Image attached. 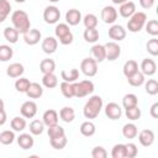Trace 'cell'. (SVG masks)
<instances>
[{
	"instance_id": "obj_24",
	"label": "cell",
	"mask_w": 158,
	"mask_h": 158,
	"mask_svg": "<svg viewBox=\"0 0 158 158\" xmlns=\"http://www.w3.org/2000/svg\"><path fill=\"white\" fill-rule=\"evenodd\" d=\"M59 117H60L62 121H64L67 123L73 122L74 118H75V111L70 106H64L59 110Z\"/></svg>"
},
{
	"instance_id": "obj_53",
	"label": "cell",
	"mask_w": 158,
	"mask_h": 158,
	"mask_svg": "<svg viewBox=\"0 0 158 158\" xmlns=\"http://www.w3.org/2000/svg\"><path fill=\"white\" fill-rule=\"evenodd\" d=\"M149 114L153 118H158V102H154L151 109H149Z\"/></svg>"
},
{
	"instance_id": "obj_43",
	"label": "cell",
	"mask_w": 158,
	"mask_h": 158,
	"mask_svg": "<svg viewBox=\"0 0 158 158\" xmlns=\"http://www.w3.org/2000/svg\"><path fill=\"white\" fill-rule=\"evenodd\" d=\"M49 143H51L52 148H54V149H63L67 146L68 139H67L65 135H63V136H59V137H56V138H51Z\"/></svg>"
},
{
	"instance_id": "obj_1",
	"label": "cell",
	"mask_w": 158,
	"mask_h": 158,
	"mask_svg": "<svg viewBox=\"0 0 158 158\" xmlns=\"http://www.w3.org/2000/svg\"><path fill=\"white\" fill-rule=\"evenodd\" d=\"M102 106H104V102H102L101 96H99V95L90 96L83 107V114H84L85 118H89V120L96 118L99 116Z\"/></svg>"
},
{
	"instance_id": "obj_38",
	"label": "cell",
	"mask_w": 158,
	"mask_h": 158,
	"mask_svg": "<svg viewBox=\"0 0 158 158\" xmlns=\"http://www.w3.org/2000/svg\"><path fill=\"white\" fill-rule=\"evenodd\" d=\"M60 88V93L64 98L67 99H72L74 98V90H73V83H68V81H62L59 84Z\"/></svg>"
},
{
	"instance_id": "obj_56",
	"label": "cell",
	"mask_w": 158,
	"mask_h": 158,
	"mask_svg": "<svg viewBox=\"0 0 158 158\" xmlns=\"http://www.w3.org/2000/svg\"><path fill=\"white\" fill-rule=\"evenodd\" d=\"M4 106H5V104H4V101H2V99L0 98V110H2V109H4Z\"/></svg>"
},
{
	"instance_id": "obj_4",
	"label": "cell",
	"mask_w": 158,
	"mask_h": 158,
	"mask_svg": "<svg viewBox=\"0 0 158 158\" xmlns=\"http://www.w3.org/2000/svg\"><path fill=\"white\" fill-rule=\"evenodd\" d=\"M54 33H56V38L63 46L70 44L73 42V40H74L73 32L70 31L68 23H58L56 26V28H54Z\"/></svg>"
},
{
	"instance_id": "obj_14",
	"label": "cell",
	"mask_w": 158,
	"mask_h": 158,
	"mask_svg": "<svg viewBox=\"0 0 158 158\" xmlns=\"http://www.w3.org/2000/svg\"><path fill=\"white\" fill-rule=\"evenodd\" d=\"M42 51L46 53V54H52L57 51L58 48V40L56 37H52V36H47L43 41H42Z\"/></svg>"
},
{
	"instance_id": "obj_29",
	"label": "cell",
	"mask_w": 158,
	"mask_h": 158,
	"mask_svg": "<svg viewBox=\"0 0 158 158\" xmlns=\"http://www.w3.org/2000/svg\"><path fill=\"white\" fill-rule=\"evenodd\" d=\"M137 133H138V128H137V126L135 123L130 122V123L123 125V127H122V135H123L125 138L132 139V138L137 137Z\"/></svg>"
},
{
	"instance_id": "obj_50",
	"label": "cell",
	"mask_w": 158,
	"mask_h": 158,
	"mask_svg": "<svg viewBox=\"0 0 158 158\" xmlns=\"http://www.w3.org/2000/svg\"><path fill=\"white\" fill-rule=\"evenodd\" d=\"M125 152H126V158H135L138 154V148L135 143L128 142L125 144Z\"/></svg>"
},
{
	"instance_id": "obj_37",
	"label": "cell",
	"mask_w": 158,
	"mask_h": 158,
	"mask_svg": "<svg viewBox=\"0 0 158 158\" xmlns=\"http://www.w3.org/2000/svg\"><path fill=\"white\" fill-rule=\"evenodd\" d=\"M11 12V4L9 0H0V23L6 20Z\"/></svg>"
},
{
	"instance_id": "obj_23",
	"label": "cell",
	"mask_w": 158,
	"mask_h": 158,
	"mask_svg": "<svg viewBox=\"0 0 158 158\" xmlns=\"http://www.w3.org/2000/svg\"><path fill=\"white\" fill-rule=\"evenodd\" d=\"M91 54H93V58L98 62V63H101L106 59V53H105V47L104 44H94L91 47Z\"/></svg>"
},
{
	"instance_id": "obj_35",
	"label": "cell",
	"mask_w": 158,
	"mask_h": 158,
	"mask_svg": "<svg viewBox=\"0 0 158 158\" xmlns=\"http://www.w3.org/2000/svg\"><path fill=\"white\" fill-rule=\"evenodd\" d=\"M15 131L12 130H5L0 133V143L4 146H9L11 143H14L15 141Z\"/></svg>"
},
{
	"instance_id": "obj_34",
	"label": "cell",
	"mask_w": 158,
	"mask_h": 158,
	"mask_svg": "<svg viewBox=\"0 0 158 158\" xmlns=\"http://www.w3.org/2000/svg\"><path fill=\"white\" fill-rule=\"evenodd\" d=\"M44 131V123L41 120H32L30 122V133L32 136H40Z\"/></svg>"
},
{
	"instance_id": "obj_25",
	"label": "cell",
	"mask_w": 158,
	"mask_h": 158,
	"mask_svg": "<svg viewBox=\"0 0 158 158\" xmlns=\"http://www.w3.org/2000/svg\"><path fill=\"white\" fill-rule=\"evenodd\" d=\"M138 69V63L135 60V59H128L127 62H125L123 67H122V72H123V75L126 78L131 77L132 74H135Z\"/></svg>"
},
{
	"instance_id": "obj_17",
	"label": "cell",
	"mask_w": 158,
	"mask_h": 158,
	"mask_svg": "<svg viewBox=\"0 0 158 158\" xmlns=\"http://www.w3.org/2000/svg\"><path fill=\"white\" fill-rule=\"evenodd\" d=\"M58 120H59V115H58V112L54 109H48V110H46L43 112L42 121H43L44 126L49 127V126L57 125L58 123Z\"/></svg>"
},
{
	"instance_id": "obj_48",
	"label": "cell",
	"mask_w": 158,
	"mask_h": 158,
	"mask_svg": "<svg viewBox=\"0 0 158 158\" xmlns=\"http://www.w3.org/2000/svg\"><path fill=\"white\" fill-rule=\"evenodd\" d=\"M146 48H147V52H148L151 56H153V57L158 56V38H156V37L151 38V40L147 42Z\"/></svg>"
},
{
	"instance_id": "obj_45",
	"label": "cell",
	"mask_w": 158,
	"mask_h": 158,
	"mask_svg": "<svg viewBox=\"0 0 158 158\" xmlns=\"http://www.w3.org/2000/svg\"><path fill=\"white\" fill-rule=\"evenodd\" d=\"M47 133H48V137L49 139L51 138H56V137H59V136H63L65 135V131L62 126H59L58 123L57 125H53V126H49L48 130H47Z\"/></svg>"
},
{
	"instance_id": "obj_49",
	"label": "cell",
	"mask_w": 158,
	"mask_h": 158,
	"mask_svg": "<svg viewBox=\"0 0 158 158\" xmlns=\"http://www.w3.org/2000/svg\"><path fill=\"white\" fill-rule=\"evenodd\" d=\"M144 27H146V31L148 35H151L153 37H156L158 35V21L157 20H149L148 22H146Z\"/></svg>"
},
{
	"instance_id": "obj_19",
	"label": "cell",
	"mask_w": 158,
	"mask_h": 158,
	"mask_svg": "<svg viewBox=\"0 0 158 158\" xmlns=\"http://www.w3.org/2000/svg\"><path fill=\"white\" fill-rule=\"evenodd\" d=\"M81 12L78 9H69L65 12V23H68L69 26H77L81 21Z\"/></svg>"
},
{
	"instance_id": "obj_22",
	"label": "cell",
	"mask_w": 158,
	"mask_h": 158,
	"mask_svg": "<svg viewBox=\"0 0 158 158\" xmlns=\"http://www.w3.org/2000/svg\"><path fill=\"white\" fill-rule=\"evenodd\" d=\"M26 95L30 98V99H40L42 95H43V88L42 85H40L38 83H31L27 91H26Z\"/></svg>"
},
{
	"instance_id": "obj_39",
	"label": "cell",
	"mask_w": 158,
	"mask_h": 158,
	"mask_svg": "<svg viewBox=\"0 0 158 158\" xmlns=\"http://www.w3.org/2000/svg\"><path fill=\"white\" fill-rule=\"evenodd\" d=\"M81 21H83L85 28H96V26L99 23V20L94 14H86L81 19Z\"/></svg>"
},
{
	"instance_id": "obj_28",
	"label": "cell",
	"mask_w": 158,
	"mask_h": 158,
	"mask_svg": "<svg viewBox=\"0 0 158 158\" xmlns=\"http://www.w3.org/2000/svg\"><path fill=\"white\" fill-rule=\"evenodd\" d=\"M79 131H80V133H81L83 136H85V137H91V136L95 133L96 127H95L94 122H91L90 120H88V121H84V122L80 125Z\"/></svg>"
},
{
	"instance_id": "obj_20",
	"label": "cell",
	"mask_w": 158,
	"mask_h": 158,
	"mask_svg": "<svg viewBox=\"0 0 158 158\" xmlns=\"http://www.w3.org/2000/svg\"><path fill=\"white\" fill-rule=\"evenodd\" d=\"M16 141H17V144L20 146V148H22L25 151L26 149H31L33 147V144H35V139H33L31 133H21L16 138Z\"/></svg>"
},
{
	"instance_id": "obj_8",
	"label": "cell",
	"mask_w": 158,
	"mask_h": 158,
	"mask_svg": "<svg viewBox=\"0 0 158 158\" xmlns=\"http://www.w3.org/2000/svg\"><path fill=\"white\" fill-rule=\"evenodd\" d=\"M104 47H105V53H106V59L107 60L114 62L121 56V47L117 42L110 41V42L105 43Z\"/></svg>"
},
{
	"instance_id": "obj_33",
	"label": "cell",
	"mask_w": 158,
	"mask_h": 158,
	"mask_svg": "<svg viewBox=\"0 0 158 158\" xmlns=\"http://www.w3.org/2000/svg\"><path fill=\"white\" fill-rule=\"evenodd\" d=\"M127 81L131 86H135V88H138L141 85L144 84V75L141 70H137L135 74H132L131 77L127 78Z\"/></svg>"
},
{
	"instance_id": "obj_47",
	"label": "cell",
	"mask_w": 158,
	"mask_h": 158,
	"mask_svg": "<svg viewBox=\"0 0 158 158\" xmlns=\"http://www.w3.org/2000/svg\"><path fill=\"white\" fill-rule=\"evenodd\" d=\"M111 157L112 158H126V152H125V144L123 143H117L112 147L111 149Z\"/></svg>"
},
{
	"instance_id": "obj_40",
	"label": "cell",
	"mask_w": 158,
	"mask_h": 158,
	"mask_svg": "<svg viewBox=\"0 0 158 158\" xmlns=\"http://www.w3.org/2000/svg\"><path fill=\"white\" fill-rule=\"evenodd\" d=\"M83 36L88 43H95L99 40V31L96 28H85Z\"/></svg>"
},
{
	"instance_id": "obj_7",
	"label": "cell",
	"mask_w": 158,
	"mask_h": 158,
	"mask_svg": "<svg viewBox=\"0 0 158 158\" xmlns=\"http://www.w3.org/2000/svg\"><path fill=\"white\" fill-rule=\"evenodd\" d=\"M60 19V10L54 6V5H49L44 9L43 11V20L48 25H53V23H57Z\"/></svg>"
},
{
	"instance_id": "obj_10",
	"label": "cell",
	"mask_w": 158,
	"mask_h": 158,
	"mask_svg": "<svg viewBox=\"0 0 158 158\" xmlns=\"http://www.w3.org/2000/svg\"><path fill=\"white\" fill-rule=\"evenodd\" d=\"M105 115L110 118V120H118L122 115V109L117 102H107L105 106Z\"/></svg>"
},
{
	"instance_id": "obj_51",
	"label": "cell",
	"mask_w": 158,
	"mask_h": 158,
	"mask_svg": "<svg viewBox=\"0 0 158 158\" xmlns=\"http://www.w3.org/2000/svg\"><path fill=\"white\" fill-rule=\"evenodd\" d=\"M91 157L93 158H106L107 157V151L101 146H96L91 151Z\"/></svg>"
},
{
	"instance_id": "obj_15",
	"label": "cell",
	"mask_w": 158,
	"mask_h": 158,
	"mask_svg": "<svg viewBox=\"0 0 158 158\" xmlns=\"http://www.w3.org/2000/svg\"><path fill=\"white\" fill-rule=\"evenodd\" d=\"M109 37L115 42H120L126 38V30L121 25H112L109 28Z\"/></svg>"
},
{
	"instance_id": "obj_27",
	"label": "cell",
	"mask_w": 158,
	"mask_h": 158,
	"mask_svg": "<svg viewBox=\"0 0 158 158\" xmlns=\"http://www.w3.org/2000/svg\"><path fill=\"white\" fill-rule=\"evenodd\" d=\"M60 77L63 79V81H68V83H74L79 79V70L75 68H72L69 70H62L60 72Z\"/></svg>"
},
{
	"instance_id": "obj_12",
	"label": "cell",
	"mask_w": 158,
	"mask_h": 158,
	"mask_svg": "<svg viewBox=\"0 0 158 158\" xmlns=\"http://www.w3.org/2000/svg\"><path fill=\"white\" fill-rule=\"evenodd\" d=\"M138 136V141L139 143L143 146V147H151L153 143H154V132L152 130H148V128H144L142 131H139L137 133Z\"/></svg>"
},
{
	"instance_id": "obj_9",
	"label": "cell",
	"mask_w": 158,
	"mask_h": 158,
	"mask_svg": "<svg viewBox=\"0 0 158 158\" xmlns=\"http://www.w3.org/2000/svg\"><path fill=\"white\" fill-rule=\"evenodd\" d=\"M20 112H21V116H23L25 118H32L37 114V104L32 100H27L21 105Z\"/></svg>"
},
{
	"instance_id": "obj_30",
	"label": "cell",
	"mask_w": 158,
	"mask_h": 158,
	"mask_svg": "<svg viewBox=\"0 0 158 158\" xmlns=\"http://www.w3.org/2000/svg\"><path fill=\"white\" fill-rule=\"evenodd\" d=\"M19 36H20V33H19V31H17L14 26H7V27H5V30H4V37H5V40H6L7 42H10V43H16L17 40H19Z\"/></svg>"
},
{
	"instance_id": "obj_26",
	"label": "cell",
	"mask_w": 158,
	"mask_h": 158,
	"mask_svg": "<svg viewBox=\"0 0 158 158\" xmlns=\"http://www.w3.org/2000/svg\"><path fill=\"white\" fill-rule=\"evenodd\" d=\"M42 84L47 89H53L58 85V78L54 73H47L42 77Z\"/></svg>"
},
{
	"instance_id": "obj_57",
	"label": "cell",
	"mask_w": 158,
	"mask_h": 158,
	"mask_svg": "<svg viewBox=\"0 0 158 158\" xmlns=\"http://www.w3.org/2000/svg\"><path fill=\"white\" fill-rule=\"evenodd\" d=\"M15 1H16V2H20V4H22V2H25L26 0H15Z\"/></svg>"
},
{
	"instance_id": "obj_52",
	"label": "cell",
	"mask_w": 158,
	"mask_h": 158,
	"mask_svg": "<svg viewBox=\"0 0 158 158\" xmlns=\"http://www.w3.org/2000/svg\"><path fill=\"white\" fill-rule=\"evenodd\" d=\"M138 1H139L141 7H143V9H146V10L151 9V7L154 5V0H138Z\"/></svg>"
},
{
	"instance_id": "obj_2",
	"label": "cell",
	"mask_w": 158,
	"mask_h": 158,
	"mask_svg": "<svg viewBox=\"0 0 158 158\" xmlns=\"http://www.w3.org/2000/svg\"><path fill=\"white\" fill-rule=\"evenodd\" d=\"M11 22H12V26L19 31V33H22V35L31 28L30 17L27 12L23 10H15L11 14Z\"/></svg>"
},
{
	"instance_id": "obj_55",
	"label": "cell",
	"mask_w": 158,
	"mask_h": 158,
	"mask_svg": "<svg viewBox=\"0 0 158 158\" xmlns=\"http://www.w3.org/2000/svg\"><path fill=\"white\" fill-rule=\"evenodd\" d=\"M125 1H127V0H112V2L116 4V5H121V4H123Z\"/></svg>"
},
{
	"instance_id": "obj_42",
	"label": "cell",
	"mask_w": 158,
	"mask_h": 158,
	"mask_svg": "<svg viewBox=\"0 0 158 158\" xmlns=\"http://www.w3.org/2000/svg\"><path fill=\"white\" fill-rule=\"evenodd\" d=\"M30 84H31V81H30L27 78L20 77V78L16 79V81H15V89H16L19 93H23V94H26V91H27Z\"/></svg>"
},
{
	"instance_id": "obj_32",
	"label": "cell",
	"mask_w": 158,
	"mask_h": 158,
	"mask_svg": "<svg viewBox=\"0 0 158 158\" xmlns=\"http://www.w3.org/2000/svg\"><path fill=\"white\" fill-rule=\"evenodd\" d=\"M26 120L23 116H15L11 122H10V126L12 128V131L15 132H22L25 128H26Z\"/></svg>"
},
{
	"instance_id": "obj_41",
	"label": "cell",
	"mask_w": 158,
	"mask_h": 158,
	"mask_svg": "<svg viewBox=\"0 0 158 158\" xmlns=\"http://www.w3.org/2000/svg\"><path fill=\"white\" fill-rule=\"evenodd\" d=\"M136 105H138V99H137V96L135 94L128 93L122 98L123 109H128V107H132V106H136Z\"/></svg>"
},
{
	"instance_id": "obj_3",
	"label": "cell",
	"mask_w": 158,
	"mask_h": 158,
	"mask_svg": "<svg viewBox=\"0 0 158 158\" xmlns=\"http://www.w3.org/2000/svg\"><path fill=\"white\" fill-rule=\"evenodd\" d=\"M147 22V15L143 12V11H136L131 17H128V21H127V30L130 32H139L144 25Z\"/></svg>"
},
{
	"instance_id": "obj_58",
	"label": "cell",
	"mask_w": 158,
	"mask_h": 158,
	"mask_svg": "<svg viewBox=\"0 0 158 158\" xmlns=\"http://www.w3.org/2000/svg\"><path fill=\"white\" fill-rule=\"evenodd\" d=\"M48 1H51V2H58V1H60V0H48Z\"/></svg>"
},
{
	"instance_id": "obj_5",
	"label": "cell",
	"mask_w": 158,
	"mask_h": 158,
	"mask_svg": "<svg viewBox=\"0 0 158 158\" xmlns=\"http://www.w3.org/2000/svg\"><path fill=\"white\" fill-rule=\"evenodd\" d=\"M94 89H95V85L91 80H81V81L73 83V90H74L75 98H85L93 94Z\"/></svg>"
},
{
	"instance_id": "obj_6",
	"label": "cell",
	"mask_w": 158,
	"mask_h": 158,
	"mask_svg": "<svg viewBox=\"0 0 158 158\" xmlns=\"http://www.w3.org/2000/svg\"><path fill=\"white\" fill-rule=\"evenodd\" d=\"M80 70L84 75L91 78V77H95L96 73H98V62L94 59V58H84L80 63Z\"/></svg>"
},
{
	"instance_id": "obj_44",
	"label": "cell",
	"mask_w": 158,
	"mask_h": 158,
	"mask_svg": "<svg viewBox=\"0 0 158 158\" xmlns=\"http://www.w3.org/2000/svg\"><path fill=\"white\" fill-rule=\"evenodd\" d=\"M125 114H126V117L131 121H136L141 117V109L138 107V105L136 106H132V107H128V109H125Z\"/></svg>"
},
{
	"instance_id": "obj_11",
	"label": "cell",
	"mask_w": 158,
	"mask_h": 158,
	"mask_svg": "<svg viewBox=\"0 0 158 158\" xmlns=\"http://www.w3.org/2000/svg\"><path fill=\"white\" fill-rule=\"evenodd\" d=\"M101 20L105 22V23H114L116 20H117V15H118V12H117V10L114 7V6H110V5H107V6H104L102 7V10H101Z\"/></svg>"
},
{
	"instance_id": "obj_46",
	"label": "cell",
	"mask_w": 158,
	"mask_h": 158,
	"mask_svg": "<svg viewBox=\"0 0 158 158\" xmlns=\"http://www.w3.org/2000/svg\"><path fill=\"white\" fill-rule=\"evenodd\" d=\"M144 89L148 95L158 94V81L156 79H148L147 81H144Z\"/></svg>"
},
{
	"instance_id": "obj_18",
	"label": "cell",
	"mask_w": 158,
	"mask_h": 158,
	"mask_svg": "<svg viewBox=\"0 0 158 158\" xmlns=\"http://www.w3.org/2000/svg\"><path fill=\"white\" fill-rule=\"evenodd\" d=\"M135 12H136V4H135L133 1H130V0L125 1V2L121 4L120 7H118V14H120L122 17H125V19L131 17Z\"/></svg>"
},
{
	"instance_id": "obj_21",
	"label": "cell",
	"mask_w": 158,
	"mask_h": 158,
	"mask_svg": "<svg viewBox=\"0 0 158 158\" xmlns=\"http://www.w3.org/2000/svg\"><path fill=\"white\" fill-rule=\"evenodd\" d=\"M25 73V67L21 63H11L7 68H6V74L10 78H20L22 77V74Z\"/></svg>"
},
{
	"instance_id": "obj_13",
	"label": "cell",
	"mask_w": 158,
	"mask_h": 158,
	"mask_svg": "<svg viewBox=\"0 0 158 158\" xmlns=\"http://www.w3.org/2000/svg\"><path fill=\"white\" fill-rule=\"evenodd\" d=\"M42 38L41 32L37 28H30L23 33V41L28 46H35L37 44Z\"/></svg>"
},
{
	"instance_id": "obj_54",
	"label": "cell",
	"mask_w": 158,
	"mask_h": 158,
	"mask_svg": "<svg viewBox=\"0 0 158 158\" xmlns=\"http://www.w3.org/2000/svg\"><path fill=\"white\" fill-rule=\"evenodd\" d=\"M6 118H7V116H6V112H5V110H4V109H2V110H0V126L5 125V122H6Z\"/></svg>"
},
{
	"instance_id": "obj_31",
	"label": "cell",
	"mask_w": 158,
	"mask_h": 158,
	"mask_svg": "<svg viewBox=\"0 0 158 158\" xmlns=\"http://www.w3.org/2000/svg\"><path fill=\"white\" fill-rule=\"evenodd\" d=\"M56 69V62L51 58H44L41 60L40 63V70L42 72V74H47V73H54Z\"/></svg>"
},
{
	"instance_id": "obj_16",
	"label": "cell",
	"mask_w": 158,
	"mask_h": 158,
	"mask_svg": "<svg viewBox=\"0 0 158 158\" xmlns=\"http://www.w3.org/2000/svg\"><path fill=\"white\" fill-rule=\"evenodd\" d=\"M139 68H141V72L143 73V75L146 77H152L154 73H156V70H157V64H156V62L153 60V59H151V58H144L142 62H141V65H139Z\"/></svg>"
},
{
	"instance_id": "obj_36",
	"label": "cell",
	"mask_w": 158,
	"mask_h": 158,
	"mask_svg": "<svg viewBox=\"0 0 158 158\" xmlns=\"http://www.w3.org/2000/svg\"><path fill=\"white\" fill-rule=\"evenodd\" d=\"M14 49L9 44H0V62H7L12 58Z\"/></svg>"
}]
</instances>
